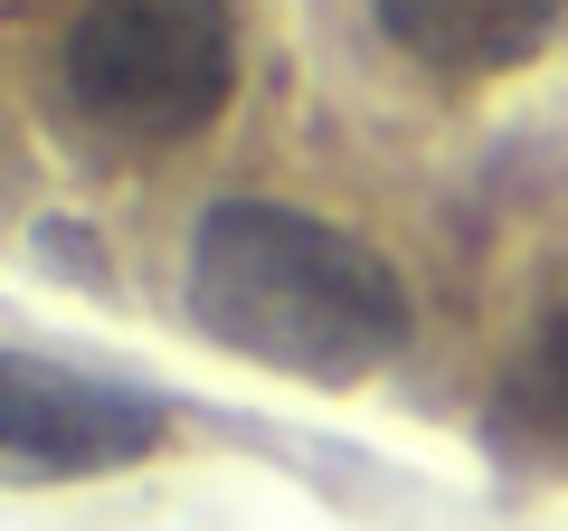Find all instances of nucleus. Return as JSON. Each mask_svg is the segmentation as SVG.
<instances>
[{"label":"nucleus","instance_id":"1","mask_svg":"<svg viewBox=\"0 0 568 531\" xmlns=\"http://www.w3.org/2000/svg\"><path fill=\"white\" fill-rule=\"evenodd\" d=\"M181 304L219 351L313 389L369 380L407 342V285L388 257L294 200H209L190 228Z\"/></svg>","mask_w":568,"mask_h":531},{"label":"nucleus","instance_id":"2","mask_svg":"<svg viewBox=\"0 0 568 531\" xmlns=\"http://www.w3.org/2000/svg\"><path fill=\"white\" fill-rule=\"evenodd\" d=\"M237 86L227 0H85L67 20V96L123 143H190Z\"/></svg>","mask_w":568,"mask_h":531},{"label":"nucleus","instance_id":"3","mask_svg":"<svg viewBox=\"0 0 568 531\" xmlns=\"http://www.w3.org/2000/svg\"><path fill=\"white\" fill-rule=\"evenodd\" d=\"M171 418L162 399L114 389L95 370L39 361V351H0V455L29 474H114L162 455Z\"/></svg>","mask_w":568,"mask_h":531},{"label":"nucleus","instance_id":"4","mask_svg":"<svg viewBox=\"0 0 568 531\" xmlns=\"http://www.w3.org/2000/svg\"><path fill=\"white\" fill-rule=\"evenodd\" d=\"M379 39L436 86H493L549 58L568 29V0H369Z\"/></svg>","mask_w":568,"mask_h":531},{"label":"nucleus","instance_id":"5","mask_svg":"<svg viewBox=\"0 0 568 531\" xmlns=\"http://www.w3.org/2000/svg\"><path fill=\"white\" fill-rule=\"evenodd\" d=\"M493 428H503V447L568 465V304L549 313V323L530 332V351L503 370V389H493Z\"/></svg>","mask_w":568,"mask_h":531}]
</instances>
